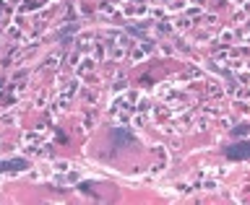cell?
Here are the masks:
<instances>
[{"label": "cell", "mask_w": 250, "mask_h": 205, "mask_svg": "<svg viewBox=\"0 0 250 205\" xmlns=\"http://www.w3.org/2000/svg\"><path fill=\"white\" fill-rule=\"evenodd\" d=\"M227 156L229 159H250V140H245V143H232L229 148H227Z\"/></svg>", "instance_id": "obj_1"}]
</instances>
